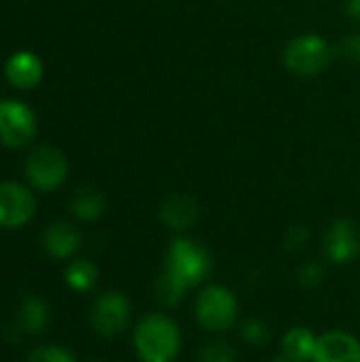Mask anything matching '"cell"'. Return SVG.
Listing matches in <instances>:
<instances>
[{
    "instance_id": "1",
    "label": "cell",
    "mask_w": 360,
    "mask_h": 362,
    "mask_svg": "<svg viewBox=\"0 0 360 362\" xmlns=\"http://www.w3.org/2000/svg\"><path fill=\"white\" fill-rule=\"evenodd\" d=\"M134 344L144 362H172L180 352L178 325L163 314H149L140 320Z\"/></svg>"
},
{
    "instance_id": "2",
    "label": "cell",
    "mask_w": 360,
    "mask_h": 362,
    "mask_svg": "<svg viewBox=\"0 0 360 362\" xmlns=\"http://www.w3.org/2000/svg\"><path fill=\"white\" fill-rule=\"evenodd\" d=\"M212 261L208 250L189 238H178L170 244L166 255V267L172 276H176L189 288L199 284L210 274Z\"/></svg>"
},
{
    "instance_id": "3",
    "label": "cell",
    "mask_w": 360,
    "mask_h": 362,
    "mask_svg": "<svg viewBox=\"0 0 360 362\" xmlns=\"http://www.w3.org/2000/svg\"><path fill=\"white\" fill-rule=\"evenodd\" d=\"M333 62V47L318 34L295 36L284 49V66L301 76H314Z\"/></svg>"
},
{
    "instance_id": "4",
    "label": "cell",
    "mask_w": 360,
    "mask_h": 362,
    "mask_svg": "<svg viewBox=\"0 0 360 362\" xmlns=\"http://www.w3.org/2000/svg\"><path fill=\"white\" fill-rule=\"evenodd\" d=\"M195 316L199 325L208 331L223 333L231 329L238 320V301L233 293L225 286H206L195 303Z\"/></svg>"
},
{
    "instance_id": "5",
    "label": "cell",
    "mask_w": 360,
    "mask_h": 362,
    "mask_svg": "<svg viewBox=\"0 0 360 362\" xmlns=\"http://www.w3.org/2000/svg\"><path fill=\"white\" fill-rule=\"evenodd\" d=\"M25 176L38 191H55L68 176L66 157L53 146H38L25 161Z\"/></svg>"
},
{
    "instance_id": "6",
    "label": "cell",
    "mask_w": 360,
    "mask_h": 362,
    "mask_svg": "<svg viewBox=\"0 0 360 362\" xmlns=\"http://www.w3.org/2000/svg\"><path fill=\"white\" fill-rule=\"evenodd\" d=\"M129 316H132V305H129L127 297L123 293L108 291V293H102L93 301L89 320L98 335L115 337L127 327Z\"/></svg>"
},
{
    "instance_id": "7",
    "label": "cell",
    "mask_w": 360,
    "mask_h": 362,
    "mask_svg": "<svg viewBox=\"0 0 360 362\" xmlns=\"http://www.w3.org/2000/svg\"><path fill=\"white\" fill-rule=\"evenodd\" d=\"M36 136V117L34 112L17 102H0V142L11 148H21L30 144Z\"/></svg>"
},
{
    "instance_id": "8",
    "label": "cell",
    "mask_w": 360,
    "mask_h": 362,
    "mask_svg": "<svg viewBox=\"0 0 360 362\" xmlns=\"http://www.w3.org/2000/svg\"><path fill=\"white\" fill-rule=\"evenodd\" d=\"M36 210L34 195L17 182H0V227L25 225Z\"/></svg>"
},
{
    "instance_id": "9",
    "label": "cell",
    "mask_w": 360,
    "mask_h": 362,
    "mask_svg": "<svg viewBox=\"0 0 360 362\" xmlns=\"http://www.w3.org/2000/svg\"><path fill=\"white\" fill-rule=\"evenodd\" d=\"M325 252L337 265L354 261L360 252L359 227L350 218H337L325 233Z\"/></svg>"
},
{
    "instance_id": "10",
    "label": "cell",
    "mask_w": 360,
    "mask_h": 362,
    "mask_svg": "<svg viewBox=\"0 0 360 362\" xmlns=\"http://www.w3.org/2000/svg\"><path fill=\"white\" fill-rule=\"evenodd\" d=\"M314 362H360V344L344 331H331L318 337Z\"/></svg>"
},
{
    "instance_id": "11",
    "label": "cell",
    "mask_w": 360,
    "mask_h": 362,
    "mask_svg": "<svg viewBox=\"0 0 360 362\" xmlns=\"http://www.w3.org/2000/svg\"><path fill=\"white\" fill-rule=\"evenodd\" d=\"M4 70H6V78L19 89H32L42 78V62L30 51H19L11 55Z\"/></svg>"
},
{
    "instance_id": "12",
    "label": "cell",
    "mask_w": 360,
    "mask_h": 362,
    "mask_svg": "<svg viewBox=\"0 0 360 362\" xmlns=\"http://www.w3.org/2000/svg\"><path fill=\"white\" fill-rule=\"evenodd\" d=\"M197 214H199V208L195 199L189 195H170L159 208L161 223L176 231L189 229L197 221Z\"/></svg>"
},
{
    "instance_id": "13",
    "label": "cell",
    "mask_w": 360,
    "mask_h": 362,
    "mask_svg": "<svg viewBox=\"0 0 360 362\" xmlns=\"http://www.w3.org/2000/svg\"><path fill=\"white\" fill-rule=\"evenodd\" d=\"M42 246L53 259H68L81 246V233L70 223H53L42 233Z\"/></svg>"
},
{
    "instance_id": "14",
    "label": "cell",
    "mask_w": 360,
    "mask_h": 362,
    "mask_svg": "<svg viewBox=\"0 0 360 362\" xmlns=\"http://www.w3.org/2000/svg\"><path fill=\"white\" fill-rule=\"evenodd\" d=\"M19 329L30 333V335H38L47 322H49V310L47 303L36 297V295H28L23 297L21 305H19Z\"/></svg>"
},
{
    "instance_id": "15",
    "label": "cell",
    "mask_w": 360,
    "mask_h": 362,
    "mask_svg": "<svg viewBox=\"0 0 360 362\" xmlns=\"http://www.w3.org/2000/svg\"><path fill=\"white\" fill-rule=\"evenodd\" d=\"M316 337L312 335L310 329L303 327H295L291 329L284 337H282V354L291 356L297 362H308L314 358V350H316Z\"/></svg>"
},
{
    "instance_id": "16",
    "label": "cell",
    "mask_w": 360,
    "mask_h": 362,
    "mask_svg": "<svg viewBox=\"0 0 360 362\" xmlns=\"http://www.w3.org/2000/svg\"><path fill=\"white\" fill-rule=\"evenodd\" d=\"M70 210L81 221H95L104 212V197L93 187H81L70 199Z\"/></svg>"
},
{
    "instance_id": "17",
    "label": "cell",
    "mask_w": 360,
    "mask_h": 362,
    "mask_svg": "<svg viewBox=\"0 0 360 362\" xmlns=\"http://www.w3.org/2000/svg\"><path fill=\"white\" fill-rule=\"evenodd\" d=\"M95 280H98V269L87 259H76L66 267V282L74 291H81V293L89 291L93 288Z\"/></svg>"
},
{
    "instance_id": "18",
    "label": "cell",
    "mask_w": 360,
    "mask_h": 362,
    "mask_svg": "<svg viewBox=\"0 0 360 362\" xmlns=\"http://www.w3.org/2000/svg\"><path fill=\"white\" fill-rule=\"evenodd\" d=\"M189 291L187 284H182L176 276H172L168 269L161 272L159 280H157V295H159V301L166 303V305H176L182 301L185 293Z\"/></svg>"
},
{
    "instance_id": "19",
    "label": "cell",
    "mask_w": 360,
    "mask_h": 362,
    "mask_svg": "<svg viewBox=\"0 0 360 362\" xmlns=\"http://www.w3.org/2000/svg\"><path fill=\"white\" fill-rule=\"evenodd\" d=\"M242 337H244L248 344H252V346H265V344L272 339V329H269L267 322L252 318V320H246V322H244V327H242Z\"/></svg>"
},
{
    "instance_id": "20",
    "label": "cell",
    "mask_w": 360,
    "mask_h": 362,
    "mask_svg": "<svg viewBox=\"0 0 360 362\" xmlns=\"http://www.w3.org/2000/svg\"><path fill=\"white\" fill-rule=\"evenodd\" d=\"M195 362H236V350L227 344H210L199 350Z\"/></svg>"
},
{
    "instance_id": "21",
    "label": "cell",
    "mask_w": 360,
    "mask_h": 362,
    "mask_svg": "<svg viewBox=\"0 0 360 362\" xmlns=\"http://www.w3.org/2000/svg\"><path fill=\"white\" fill-rule=\"evenodd\" d=\"M25 362H74L72 354L59 346H42L36 348Z\"/></svg>"
},
{
    "instance_id": "22",
    "label": "cell",
    "mask_w": 360,
    "mask_h": 362,
    "mask_svg": "<svg viewBox=\"0 0 360 362\" xmlns=\"http://www.w3.org/2000/svg\"><path fill=\"white\" fill-rule=\"evenodd\" d=\"M323 278H325V269H323V265H320L318 261H310V263L299 272V280H301V284L308 286V288L318 286Z\"/></svg>"
},
{
    "instance_id": "23",
    "label": "cell",
    "mask_w": 360,
    "mask_h": 362,
    "mask_svg": "<svg viewBox=\"0 0 360 362\" xmlns=\"http://www.w3.org/2000/svg\"><path fill=\"white\" fill-rule=\"evenodd\" d=\"M308 238H310V231L306 227H293L286 235L284 246H286V250H297L308 242Z\"/></svg>"
},
{
    "instance_id": "24",
    "label": "cell",
    "mask_w": 360,
    "mask_h": 362,
    "mask_svg": "<svg viewBox=\"0 0 360 362\" xmlns=\"http://www.w3.org/2000/svg\"><path fill=\"white\" fill-rule=\"evenodd\" d=\"M344 53L352 62H360V34H352L344 40Z\"/></svg>"
},
{
    "instance_id": "25",
    "label": "cell",
    "mask_w": 360,
    "mask_h": 362,
    "mask_svg": "<svg viewBox=\"0 0 360 362\" xmlns=\"http://www.w3.org/2000/svg\"><path fill=\"white\" fill-rule=\"evenodd\" d=\"M348 11H350V15L360 17V0H350L348 2Z\"/></svg>"
},
{
    "instance_id": "26",
    "label": "cell",
    "mask_w": 360,
    "mask_h": 362,
    "mask_svg": "<svg viewBox=\"0 0 360 362\" xmlns=\"http://www.w3.org/2000/svg\"><path fill=\"white\" fill-rule=\"evenodd\" d=\"M272 362H297V361H293V358H291V356H286V354H280L276 361H272Z\"/></svg>"
}]
</instances>
